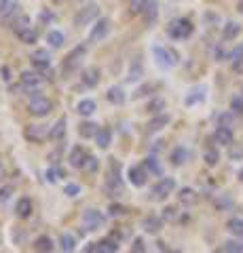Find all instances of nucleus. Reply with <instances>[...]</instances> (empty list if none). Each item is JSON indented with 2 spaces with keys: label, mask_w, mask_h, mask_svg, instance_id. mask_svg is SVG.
<instances>
[{
  "label": "nucleus",
  "mask_w": 243,
  "mask_h": 253,
  "mask_svg": "<svg viewBox=\"0 0 243 253\" xmlns=\"http://www.w3.org/2000/svg\"><path fill=\"white\" fill-rule=\"evenodd\" d=\"M104 190L108 196H119L123 192V179H121V163L119 161H110V171H108Z\"/></svg>",
  "instance_id": "nucleus-1"
},
{
  "label": "nucleus",
  "mask_w": 243,
  "mask_h": 253,
  "mask_svg": "<svg viewBox=\"0 0 243 253\" xmlns=\"http://www.w3.org/2000/svg\"><path fill=\"white\" fill-rule=\"evenodd\" d=\"M193 32H194L193 21L186 17H178L167 26V34H169V38H174V41H186V38L193 36Z\"/></svg>",
  "instance_id": "nucleus-2"
},
{
  "label": "nucleus",
  "mask_w": 243,
  "mask_h": 253,
  "mask_svg": "<svg viewBox=\"0 0 243 253\" xmlns=\"http://www.w3.org/2000/svg\"><path fill=\"white\" fill-rule=\"evenodd\" d=\"M21 89L26 91L28 95H32V97H38V93H41L43 84H45V76L41 72H23L21 78Z\"/></svg>",
  "instance_id": "nucleus-3"
},
{
  "label": "nucleus",
  "mask_w": 243,
  "mask_h": 253,
  "mask_svg": "<svg viewBox=\"0 0 243 253\" xmlns=\"http://www.w3.org/2000/svg\"><path fill=\"white\" fill-rule=\"evenodd\" d=\"M176 190V179L174 177H161L156 184L150 188V199L152 201H165L167 196Z\"/></svg>",
  "instance_id": "nucleus-4"
},
{
  "label": "nucleus",
  "mask_w": 243,
  "mask_h": 253,
  "mask_svg": "<svg viewBox=\"0 0 243 253\" xmlns=\"http://www.w3.org/2000/svg\"><path fill=\"white\" fill-rule=\"evenodd\" d=\"M152 55H154V59L161 68H174L180 61V55L174 49H169V46H154Z\"/></svg>",
  "instance_id": "nucleus-5"
},
{
  "label": "nucleus",
  "mask_w": 243,
  "mask_h": 253,
  "mask_svg": "<svg viewBox=\"0 0 243 253\" xmlns=\"http://www.w3.org/2000/svg\"><path fill=\"white\" fill-rule=\"evenodd\" d=\"M106 224V215L97 209H85L83 211V226L87 228L89 232H96L99 228H104Z\"/></svg>",
  "instance_id": "nucleus-6"
},
{
  "label": "nucleus",
  "mask_w": 243,
  "mask_h": 253,
  "mask_svg": "<svg viewBox=\"0 0 243 253\" xmlns=\"http://www.w3.org/2000/svg\"><path fill=\"white\" fill-rule=\"evenodd\" d=\"M51 110H53V101L43 97V95L32 97V101H30V106H28V112L32 116H36V118H43L47 114H51Z\"/></svg>",
  "instance_id": "nucleus-7"
},
{
  "label": "nucleus",
  "mask_w": 243,
  "mask_h": 253,
  "mask_svg": "<svg viewBox=\"0 0 243 253\" xmlns=\"http://www.w3.org/2000/svg\"><path fill=\"white\" fill-rule=\"evenodd\" d=\"M87 53V46L85 44H78L76 49H72L68 53V57L64 59V72H74V70L81 66V61H83V55Z\"/></svg>",
  "instance_id": "nucleus-8"
},
{
  "label": "nucleus",
  "mask_w": 243,
  "mask_h": 253,
  "mask_svg": "<svg viewBox=\"0 0 243 253\" xmlns=\"http://www.w3.org/2000/svg\"><path fill=\"white\" fill-rule=\"evenodd\" d=\"M108 32H110V19L101 17L96 21V26H93V30L89 32V42H99L104 41V38L108 36Z\"/></svg>",
  "instance_id": "nucleus-9"
},
{
  "label": "nucleus",
  "mask_w": 243,
  "mask_h": 253,
  "mask_svg": "<svg viewBox=\"0 0 243 253\" xmlns=\"http://www.w3.org/2000/svg\"><path fill=\"white\" fill-rule=\"evenodd\" d=\"M148 175H150V173L146 171L144 165L142 167H140V165H133V167H129V171H127V179L131 181V186H136V188H142L148 181Z\"/></svg>",
  "instance_id": "nucleus-10"
},
{
  "label": "nucleus",
  "mask_w": 243,
  "mask_h": 253,
  "mask_svg": "<svg viewBox=\"0 0 243 253\" xmlns=\"http://www.w3.org/2000/svg\"><path fill=\"white\" fill-rule=\"evenodd\" d=\"M32 63H34V68H36L41 74H49V72H51V55L47 53L45 49L34 51V55H32Z\"/></svg>",
  "instance_id": "nucleus-11"
},
{
  "label": "nucleus",
  "mask_w": 243,
  "mask_h": 253,
  "mask_svg": "<svg viewBox=\"0 0 243 253\" xmlns=\"http://www.w3.org/2000/svg\"><path fill=\"white\" fill-rule=\"evenodd\" d=\"M97 15H99V9L96 4H89V6H85V9H81V13L74 17V26H87V23H91L93 19H97Z\"/></svg>",
  "instance_id": "nucleus-12"
},
{
  "label": "nucleus",
  "mask_w": 243,
  "mask_h": 253,
  "mask_svg": "<svg viewBox=\"0 0 243 253\" xmlns=\"http://www.w3.org/2000/svg\"><path fill=\"white\" fill-rule=\"evenodd\" d=\"M214 139H216V144H220V146H233L235 144V135H233V129L231 126H222V125H218V129L214 131Z\"/></svg>",
  "instance_id": "nucleus-13"
},
{
  "label": "nucleus",
  "mask_w": 243,
  "mask_h": 253,
  "mask_svg": "<svg viewBox=\"0 0 243 253\" xmlns=\"http://www.w3.org/2000/svg\"><path fill=\"white\" fill-rule=\"evenodd\" d=\"M87 158H89V154L85 152L81 146H74L72 152H70L68 161H70V165H72L74 169H85V165H87Z\"/></svg>",
  "instance_id": "nucleus-14"
},
{
  "label": "nucleus",
  "mask_w": 243,
  "mask_h": 253,
  "mask_svg": "<svg viewBox=\"0 0 243 253\" xmlns=\"http://www.w3.org/2000/svg\"><path fill=\"white\" fill-rule=\"evenodd\" d=\"M32 209H34L32 201H30L28 196H23V199H19L17 205H15V215L19 219H30L32 217Z\"/></svg>",
  "instance_id": "nucleus-15"
},
{
  "label": "nucleus",
  "mask_w": 243,
  "mask_h": 253,
  "mask_svg": "<svg viewBox=\"0 0 243 253\" xmlns=\"http://www.w3.org/2000/svg\"><path fill=\"white\" fill-rule=\"evenodd\" d=\"M53 249H55V245H53L51 236H47V234L38 236V239L34 241V245H32L34 253H53Z\"/></svg>",
  "instance_id": "nucleus-16"
},
{
  "label": "nucleus",
  "mask_w": 243,
  "mask_h": 253,
  "mask_svg": "<svg viewBox=\"0 0 243 253\" xmlns=\"http://www.w3.org/2000/svg\"><path fill=\"white\" fill-rule=\"evenodd\" d=\"M26 137L30 141H43L45 137H49V131H47V126H43V125H30L26 129Z\"/></svg>",
  "instance_id": "nucleus-17"
},
{
  "label": "nucleus",
  "mask_w": 243,
  "mask_h": 253,
  "mask_svg": "<svg viewBox=\"0 0 243 253\" xmlns=\"http://www.w3.org/2000/svg\"><path fill=\"white\" fill-rule=\"evenodd\" d=\"M142 228H144V232H148V234H156L163 228V217L148 215V217L142 219Z\"/></svg>",
  "instance_id": "nucleus-18"
},
{
  "label": "nucleus",
  "mask_w": 243,
  "mask_h": 253,
  "mask_svg": "<svg viewBox=\"0 0 243 253\" xmlns=\"http://www.w3.org/2000/svg\"><path fill=\"white\" fill-rule=\"evenodd\" d=\"M142 15H144L146 23H154L156 15H159V4H156L154 0H146L144 6H142Z\"/></svg>",
  "instance_id": "nucleus-19"
},
{
  "label": "nucleus",
  "mask_w": 243,
  "mask_h": 253,
  "mask_svg": "<svg viewBox=\"0 0 243 253\" xmlns=\"http://www.w3.org/2000/svg\"><path fill=\"white\" fill-rule=\"evenodd\" d=\"M64 137H66V118H59V121L49 129V139L51 141H61Z\"/></svg>",
  "instance_id": "nucleus-20"
},
{
  "label": "nucleus",
  "mask_w": 243,
  "mask_h": 253,
  "mask_svg": "<svg viewBox=\"0 0 243 253\" xmlns=\"http://www.w3.org/2000/svg\"><path fill=\"white\" fill-rule=\"evenodd\" d=\"M188 150L184 148V146H176L174 150H171V154H169V161H171V165H176V167H180V165H184L186 161H188Z\"/></svg>",
  "instance_id": "nucleus-21"
},
{
  "label": "nucleus",
  "mask_w": 243,
  "mask_h": 253,
  "mask_svg": "<svg viewBox=\"0 0 243 253\" xmlns=\"http://www.w3.org/2000/svg\"><path fill=\"white\" fill-rule=\"evenodd\" d=\"M96 144L101 148V150H106L108 146H110V141H112V131L108 129V126H99V131L96 133Z\"/></svg>",
  "instance_id": "nucleus-22"
},
{
  "label": "nucleus",
  "mask_w": 243,
  "mask_h": 253,
  "mask_svg": "<svg viewBox=\"0 0 243 253\" xmlns=\"http://www.w3.org/2000/svg\"><path fill=\"white\" fill-rule=\"evenodd\" d=\"M241 34V26L239 23H235V21H226L224 23V28H222V38L224 41H235Z\"/></svg>",
  "instance_id": "nucleus-23"
},
{
  "label": "nucleus",
  "mask_w": 243,
  "mask_h": 253,
  "mask_svg": "<svg viewBox=\"0 0 243 253\" xmlns=\"http://www.w3.org/2000/svg\"><path fill=\"white\" fill-rule=\"evenodd\" d=\"M106 99L110 101V104H114V106H123L127 97H125V93H123L121 86H110L108 93H106Z\"/></svg>",
  "instance_id": "nucleus-24"
},
{
  "label": "nucleus",
  "mask_w": 243,
  "mask_h": 253,
  "mask_svg": "<svg viewBox=\"0 0 243 253\" xmlns=\"http://www.w3.org/2000/svg\"><path fill=\"white\" fill-rule=\"evenodd\" d=\"M119 251V243L114 239H101L96 243V253H116Z\"/></svg>",
  "instance_id": "nucleus-25"
},
{
  "label": "nucleus",
  "mask_w": 243,
  "mask_h": 253,
  "mask_svg": "<svg viewBox=\"0 0 243 253\" xmlns=\"http://www.w3.org/2000/svg\"><path fill=\"white\" fill-rule=\"evenodd\" d=\"M171 118L167 114H156L150 123H148V131L150 133H156V131H161V129H165V126L169 125Z\"/></svg>",
  "instance_id": "nucleus-26"
},
{
  "label": "nucleus",
  "mask_w": 243,
  "mask_h": 253,
  "mask_svg": "<svg viewBox=\"0 0 243 253\" xmlns=\"http://www.w3.org/2000/svg\"><path fill=\"white\" fill-rule=\"evenodd\" d=\"M178 201L182 203V205H194V203L199 201V194L194 192L193 188H182L178 192Z\"/></svg>",
  "instance_id": "nucleus-27"
},
{
  "label": "nucleus",
  "mask_w": 243,
  "mask_h": 253,
  "mask_svg": "<svg viewBox=\"0 0 243 253\" xmlns=\"http://www.w3.org/2000/svg\"><path fill=\"white\" fill-rule=\"evenodd\" d=\"M226 230H229L233 236L237 239H243V219L241 217H231L226 221Z\"/></svg>",
  "instance_id": "nucleus-28"
},
{
  "label": "nucleus",
  "mask_w": 243,
  "mask_h": 253,
  "mask_svg": "<svg viewBox=\"0 0 243 253\" xmlns=\"http://www.w3.org/2000/svg\"><path fill=\"white\" fill-rule=\"evenodd\" d=\"M144 167H146V171L150 173V175H156V177L163 175V167H161V163L156 161V156H146Z\"/></svg>",
  "instance_id": "nucleus-29"
},
{
  "label": "nucleus",
  "mask_w": 243,
  "mask_h": 253,
  "mask_svg": "<svg viewBox=\"0 0 243 253\" xmlns=\"http://www.w3.org/2000/svg\"><path fill=\"white\" fill-rule=\"evenodd\" d=\"M96 110H97V106H96V101L93 99H81L78 101V106H76V112L81 116H91Z\"/></svg>",
  "instance_id": "nucleus-30"
},
{
  "label": "nucleus",
  "mask_w": 243,
  "mask_h": 253,
  "mask_svg": "<svg viewBox=\"0 0 243 253\" xmlns=\"http://www.w3.org/2000/svg\"><path fill=\"white\" fill-rule=\"evenodd\" d=\"M142 76H144V68H142V63H140V61H133L131 66H129L127 81H129V83H138Z\"/></svg>",
  "instance_id": "nucleus-31"
},
{
  "label": "nucleus",
  "mask_w": 243,
  "mask_h": 253,
  "mask_svg": "<svg viewBox=\"0 0 243 253\" xmlns=\"http://www.w3.org/2000/svg\"><path fill=\"white\" fill-rule=\"evenodd\" d=\"M66 41V36H64V32H57V30H51L49 34H47V42H49L53 49H59L61 44H64Z\"/></svg>",
  "instance_id": "nucleus-32"
},
{
  "label": "nucleus",
  "mask_w": 243,
  "mask_h": 253,
  "mask_svg": "<svg viewBox=\"0 0 243 253\" xmlns=\"http://www.w3.org/2000/svg\"><path fill=\"white\" fill-rule=\"evenodd\" d=\"M59 245H61V251L64 253H74V249H76V239L72 234H61V239H59Z\"/></svg>",
  "instance_id": "nucleus-33"
},
{
  "label": "nucleus",
  "mask_w": 243,
  "mask_h": 253,
  "mask_svg": "<svg viewBox=\"0 0 243 253\" xmlns=\"http://www.w3.org/2000/svg\"><path fill=\"white\" fill-rule=\"evenodd\" d=\"M203 161H205L207 167H216L218 161H220V152H218L216 148H207L205 152H203Z\"/></svg>",
  "instance_id": "nucleus-34"
},
{
  "label": "nucleus",
  "mask_w": 243,
  "mask_h": 253,
  "mask_svg": "<svg viewBox=\"0 0 243 253\" xmlns=\"http://www.w3.org/2000/svg\"><path fill=\"white\" fill-rule=\"evenodd\" d=\"M17 36H19V41H21L23 44H34V42L38 41V34H36V30H32V28H26V30H21Z\"/></svg>",
  "instance_id": "nucleus-35"
},
{
  "label": "nucleus",
  "mask_w": 243,
  "mask_h": 253,
  "mask_svg": "<svg viewBox=\"0 0 243 253\" xmlns=\"http://www.w3.org/2000/svg\"><path fill=\"white\" fill-rule=\"evenodd\" d=\"M99 131V126L96 123H83L78 126V133H81V137H96V133Z\"/></svg>",
  "instance_id": "nucleus-36"
},
{
  "label": "nucleus",
  "mask_w": 243,
  "mask_h": 253,
  "mask_svg": "<svg viewBox=\"0 0 243 253\" xmlns=\"http://www.w3.org/2000/svg\"><path fill=\"white\" fill-rule=\"evenodd\" d=\"M83 83H85V86H96L99 83V70H96V68L87 70V72L83 74Z\"/></svg>",
  "instance_id": "nucleus-37"
},
{
  "label": "nucleus",
  "mask_w": 243,
  "mask_h": 253,
  "mask_svg": "<svg viewBox=\"0 0 243 253\" xmlns=\"http://www.w3.org/2000/svg\"><path fill=\"white\" fill-rule=\"evenodd\" d=\"M203 97H205V89H194L186 97V106H193V104H197V101H203Z\"/></svg>",
  "instance_id": "nucleus-38"
},
{
  "label": "nucleus",
  "mask_w": 243,
  "mask_h": 253,
  "mask_svg": "<svg viewBox=\"0 0 243 253\" xmlns=\"http://www.w3.org/2000/svg\"><path fill=\"white\" fill-rule=\"evenodd\" d=\"M26 28H30V17H26V15H19V17L13 21L15 34H19V32H21V30H26Z\"/></svg>",
  "instance_id": "nucleus-39"
},
{
  "label": "nucleus",
  "mask_w": 243,
  "mask_h": 253,
  "mask_svg": "<svg viewBox=\"0 0 243 253\" xmlns=\"http://www.w3.org/2000/svg\"><path fill=\"white\" fill-rule=\"evenodd\" d=\"M222 253H243V243L241 241H229L224 245Z\"/></svg>",
  "instance_id": "nucleus-40"
},
{
  "label": "nucleus",
  "mask_w": 243,
  "mask_h": 253,
  "mask_svg": "<svg viewBox=\"0 0 243 253\" xmlns=\"http://www.w3.org/2000/svg\"><path fill=\"white\" fill-rule=\"evenodd\" d=\"M108 211H110L112 217H123L125 213H127V207H123V205H119V203H112L110 207H108Z\"/></svg>",
  "instance_id": "nucleus-41"
},
{
  "label": "nucleus",
  "mask_w": 243,
  "mask_h": 253,
  "mask_svg": "<svg viewBox=\"0 0 243 253\" xmlns=\"http://www.w3.org/2000/svg\"><path fill=\"white\" fill-rule=\"evenodd\" d=\"M146 110H148V112H152V114H159L161 110H165V101H163V99H152Z\"/></svg>",
  "instance_id": "nucleus-42"
},
{
  "label": "nucleus",
  "mask_w": 243,
  "mask_h": 253,
  "mask_svg": "<svg viewBox=\"0 0 243 253\" xmlns=\"http://www.w3.org/2000/svg\"><path fill=\"white\" fill-rule=\"evenodd\" d=\"M97 169H99V158H96V156H91V154H89V158H87V165H85V171L96 173Z\"/></svg>",
  "instance_id": "nucleus-43"
},
{
  "label": "nucleus",
  "mask_w": 243,
  "mask_h": 253,
  "mask_svg": "<svg viewBox=\"0 0 243 253\" xmlns=\"http://www.w3.org/2000/svg\"><path fill=\"white\" fill-rule=\"evenodd\" d=\"M11 194H13V186L11 184L0 186V203H6V201L11 199Z\"/></svg>",
  "instance_id": "nucleus-44"
},
{
  "label": "nucleus",
  "mask_w": 243,
  "mask_h": 253,
  "mask_svg": "<svg viewBox=\"0 0 243 253\" xmlns=\"http://www.w3.org/2000/svg\"><path fill=\"white\" fill-rule=\"evenodd\" d=\"M231 110L235 114H243V95L241 97H233L231 99Z\"/></svg>",
  "instance_id": "nucleus-45"
},
{
  "label": "nucleus",
  "mask_w": 243,
  "mask_h": 253,
  "mask_svg": "<svg viewBox=\"0 0 243 253\" xmlns=\"http://www.w3.org/2000/svg\"><path fill=\"white\" fill-rule=\"evenodd\" d=\"M165 221H174V219H178V209L176 207H165L163 209V215H161Z\"/></svg>",
  "instance_id": "nucleus-46"
},
{
  "label": "nucleus",
  "mask_w": 243,
  "mask_h": 253,
  "mask_svg": "<svg viewBox=\"0 0 243 253\" xmlns=\"http://www.w3.org/2000/svg\"><path fill=\"white\" fill-rule=\"evenodd\" d=\"M15 4H17V2H15V0H0V17L9 13Z\"/></svg>",
  "instance_id": "nucleus-47"
},
{
  "label": "nucleus",
  "mask_w": 243,
  "mask_h": 253,
  "mask_svg": "<svg viewBox=\"0 0 243 253\" xmlns=\"http://www.w3.org/2000/svg\"><path fill=\"white\" fill-rule=\"evenodd\" d=\"M64 194H66V196H78V194H81V186H76V184H66V186H64Z\"/></svg>",
  "instance_id": "nucleus-48"
},
{
  "label": "nucleus",
  "mask_w": 243,
  "mask_h": 253,
  "mask_svg": "<svg viewBox=\"0 0 243 253\" xmlns=\"http://www.w3.org/2000/svg\"><path fill=\"white\" fill-rule=\"evenodd\" d=\"M231 205H233V201H231L226 194H220V199L216 201V207L220 209V211H222V209H226V207H231Z\"/></svg>",
  "instance_id": "nucleus-49"
},
{
  "label": "nucleus",
  "mask_w": 243,
  "mask_h": 253,
  "mask_svg": "<svg viewBox=\"0 0 243 253\" xmlns=\"http://www.w3.org/2000/svg\"><path fill=\"white\" fill-rule=\"evenodd\" d=\"M229 156L233 158V161H241V158H243V146H235V144H233Z\"/></svg>",
  "instance_id": "nucleus-50"
},
{
  "label": "nucleus",
  "mask_w": 243,
  "mask_h": 253,
  "mask_svg": "<svg viewBox=\"0 0 243 253\" xmlns=\"http://www.w3.org/2000/svg\"><path fill=\"white\" fill-rule=\"evenodd\" d=\"M229 59H231V61H239V59H243V42L237 46V49H233V51L229 53Z\"/></svg>",
  "instance_id": "nucleus-51"
},
{
  "label": "nucleus",
  "mask_w": 243,
  "mask_h": 253,
  "mask_svg": "<svg viewBox=\"0 0 243 253\" xmlns=\"http://www.w3.org/2000/svg\"><path fill=\"white\" fill-rule=\"evenodd\" d=\"M144 2H146V0H131V2H129V11H131L133 15H136V13H142Z\"/></svg>",
  "instance_id": "nucleus-52"
},
{
  "label": "nucleus",
  "mask_w": 243,
  "mask_h": 253,
  "mask_svg": "<svg viewBox=\"0 0 243 253\" xmlns=\"http://www.w3.org/2000/svg\"><path fill=\"white\" fill-rule=\"evenodd\" d=\"M59 175H61V171H59V169H55V167L47 171V179H49V184H55V181H57V177H59Z\"/></svg>",
  "instance_id": "nucleus-53"
},
{
  "label": "nucleus",
  "mask_w": 243,
  "mask_h": 253,
  "mask_svg": "<svg viewBox=\"0 0 243 253\" xmlns=\"http://www.w3.org/2000/svg\"><path fill=\"white\" fill-rule=\"evenodd\" d=\"M218 125H222V126H231V125H233V114H231V112L220 114V118H218Z\"/></svg>",
  "instance_id": "nucleus-54"
},
{
  "label": "nucleus",
  "mask_w": 243,
  "mask_h": 253,
  "mask_svg": "<svg viewBox=\"0 0 243 253\" xmlns=\"http://www.w3.org/2000/svg\"><path fill=\"white\" fill-rule=\"evenodd\" d=\"M53 17H55V15H53L51 11H43V13H41V23H51Z\"/></svg>",
  "instance_id": "nucleus-55"
},
{
  "label": "nucleus",
  "mask_w": 243,
  "mask_h": 253,
  "mask_svg": "<svg viewBox=\"0 0 243 253\" xmlns=\"http://www.w3.org/2000/svg\"><path fill=\"white\" fill-rule=\"evenodd\" d=\"M150 91H152V86H150V84H146V86H142V89H138L133 97H144V95H146V93H150Z\"/></svg>",
  "instance_id": "nucleus-56"
},
{
  "label": "nucleus",
  "mask_w": 243,
  "mask_h": 253,
  "mask_svg": "<svg viewBox=\"0 0 243 253\" xmlns=\"http://www.w3.org/2000/svg\"><path fill=\"white\" fill-rule=\"evenodd\" d=\"M142 245H144V243H142V239H136V253H142V251H144Z\"/></svg>",
  "instance_id": "nucleus-57"
},
{
  "label": "nucleus",
  "mask_w": 243,
  "mask_h": 253,
  "mask_svg": "<svg viewBox=\"0 0 243 253\" xmlns=\"http://www.w3.org/2000/svg\"><path fill=\"white\" fill-rule=\"evenodd\" d=\"M4 173H6V171H4V165H2V163H0V181H2V179H4Z\"/></svg>",
  "instance_id": "nucleus-58"
},
{
  "label": "nucleus",
  "mask_w": 243,
  "mask_h": 253,
  "mask_svg": "<svg viewBox=\"0 0 243 253\" xmlns=\"http://www.w3.org/2000/svg\"><path fill=\"white\" fill-rule=\"evenodd\" d=\"M161 144H163V141H154V146H152L154 152H156V150H161Z\"/></svg>",
  "instance_id": "nucleus-59"
},
{
  "label": "nucleus",
  "mask_w": 243,
  "mask_h": 253,
  "mask_svg": "<svg viewBox=\"0 0 243 253\" xmlns=\"http://www.w3.org/2000/svg\"><path fill=\"white\" fill-rule=\"evenodd\" d=\"M237 9H239V13L243 15V0H241V2H239V6H237Z\"/></svg>",
  "instance_id": "nucleus-60"
},
{
  "label": "nucleus",
  "mask_w": 243,
  "mask_h": 253,
  "mask_svg": "<svg viewBox=\"0 0 243 253\" xmlns=\"http://www.w3.org/2000/svg\"><path fill=\"white\" fill-rule=\"evenodd\" d=\"M239 181H243V169L239 171Z\"/></svg>",
  "instance_id": "nucleus-61"
},
{
  "label": "nucleus",
  "mask_w": 243,
  "mask_h": 253,
  "mask_svg": "<svg viewBox=\"0 0 243 253\" xmlns=\"http://www.w3.org/2000/svg\"><path fill=\"white\" fill-rule=\"evenodd\" d=\"M165 253H180V251H165Z\"/></svg>",
  "instance_id": "nucleus-62"
},
{
  "label": "nucleus",
  "mask_w": 243,
  "mask_h": 253,
  "mask_svg": "<svg viewBox=\"0 0 243 253\" xmlns=\"http://www.w3.org/2000/svg\"><path fill=\"white\" fill-rule=\"evenodd\" d=\"M241 95H243V91H241Z\"/></svg>",
  "instance_id": "nucleus-63"
}]
</instances>
